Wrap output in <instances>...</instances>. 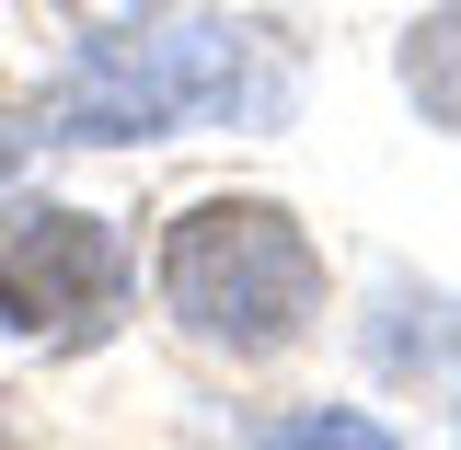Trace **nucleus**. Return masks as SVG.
Wrapping results in <instances>:
<instances>
[{
    "label": "nucleus",
    "instance_id": "423d86ee",
    "mask_svg": "<svg viewBox=\"0 0 461 450\" xmlns=\"http://www.w3.org/2000/svg\"><path fill=\"white\" fill-rule=\"evenodd\" d=\"M0 173H12V139H0Z\"/></svg>",
    "mask_w": 461,
    "mask_h": 450
},
{
    "label": "nucleus",
    "instance_id": "7ed1b4c3",
    "mask_svg": "<svg viewBox=\"0 0 461 450\" xmlns=\"http://www.w3.org/2000/svg\"><path fill=\"white\" fill-rule=\"evenodd\" d=\"M127 231L104 208H69V197H12L0 208V324L35 346H104L127 324Z\"/></svg>",
    "mask_w": 461,
    "mask_h": 450
},
{
    "label": "nucleus",
    "instance_id": "39448f33",
    "mask_svg": "<svg viewBox=\"0 0 461 450\" xmlns=\"http://www.w3.org/2000/svg\"><path fill=\"white\" fill-rule=\"evenodd\" d=\"M254 450H403L381 416H357V404H312V416H277Z\"/></svg>",
    "mask_w": 461,
    "mask_h": 450
},
{
    "label": "nucleus",
    "instance_id": "f03ea898",
    "mask_svg": "<svg viewBox=\"0 0 461 450\" xmlns=\"http://www.w3.org/2000/svg\"><path fill=\"white\" fill-rule=\"evenodd\" d=\"M288 81L254 69V35L242 23H208V12H139V23H104L93 47L69 58L58 81V139H162V127H208V115H277Z\"/></svg>",
    "mask_w": 461,
    "mask_h": 450
},
{
    "label": "nucleus",
    "instance_id": "0eeeda50",
    "mask_svg": "<svg viewBox=\"0 0 461 450\" xmlns=\"http://www.w3.org/2000/svg\"><path fill=\"white\" fill-rule=\"evenodd\" d=\"M0 450H12V439H0Z\"/></svg>",
    "mask_w": 461,
    "mask_h": 450
},
{
    "label": "nucleus",
    "instance_id": "20e7f679",
    "mask_svg": "<svg viewBox=\"0 0 461 450\" xmlns=\"http://www.w3.org/2000/svg\"><path fill=\"white\" fill-rule=\"evenodd\" d=\"M403 93L438 115V127H461V0H438V12L403 35Z\"/></svg>",
    "mask_w": 461,
    "mask_h": 450
},
{
    "label": "nucleus",
    "instance_id": "f257e3e1",
    "mask_svg": "<svg viewBox=\"0 0 461 450\" xmlns=\"http://www.w3.org/2000/svg\"><path fill=\"white\" fill-rule=\"evenodd\" d=\"M162 312L220 358H288L323 324V254L277 197H196L162 220Z\"/></svg>",
    "mask_w": 461,
    "mask_h": 450
}]
</instances>
